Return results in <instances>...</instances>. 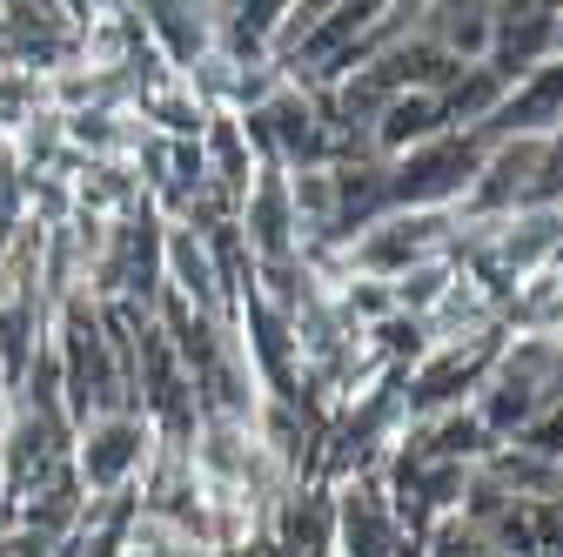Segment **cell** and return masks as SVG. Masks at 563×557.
<instances>
[{
  "label": "cell",
  "mask_w": 563,
  "mask_h": 557,
  "mask_svg": "<svg viewBox=\"0 0 563 557\" xmlns=\"http://www.w3.org/2000/svg\"><path fill=\"white\" fill-rule=\"evenodd\" d=\"M537 208H563V128L543 142V168H537Z\"/></svg>",
  "instance_id": "14"
},
{
  "label": "cell",
  "mask_w": 563,
  "mask_h": 557,
  "mask_svg": "<svg viewBox=\"0 0 563 557\" xmlns=\"http://www.w3.org/2000/svg\"><path fill=\"white\" fill-rule=\"evenodd\" d=\"M556 61H563V8H556Z\"/></svg>",
  "instance_id": "16"
},
{
  "label": "cell",
  "mask_w": 563,
  "mask_h": 557,
  "mask_svg": "<svg viewBox=\"0 0 563 557\" xmlns=\"http://www.w3.org/2000/svg\"><path fill=\"white\" fill-rule=\"evenodd\" d=\"M489 0H437V8H422L416 14V34L430 41L443 61H456V67H483V54H489Z\"/></svg>",
  "instance_id": "9"
},
{
  "label": "cell",
  "mask_w": 563,
  "mask_h": 557,
  "mask_svg": "<svg viewBox=\"0 0 563 557\" xmlns=\"http://www.w3.org/2000/svg\"><path fill=\"white\" fill-rule=\"evenodd\" d=\"M329 498H335V557H402L409 537L396 524V504H389L376 470L329 483Z\"/></svg>",
  "instance_id": "5"
},
{
  "label": "cell",
  "mask_w": 563,
  "mask_h": 557,
  "mask_svg": "<svg viewBox=\"0 0 563 557\" xmlns=\"http://www.w3.org/2000/svg\"><path fill=\"white\" fill-rule=\"evenodd\" d=\"M543 396H550V403H563V329H556V342H550V376H543Z\"/></svg>",
  "instance_id": "15"
},
{
  "label": "cell",
  "mask_w": 563,
  "mask_h": 557,
  "mask_svg": "<svg viewBox=\"0 0 563 557\" xmlns=\"http://www.w3.org/2000/svg\"><path fill=\"white\" fill-rule=\"evenodd\" d=\"M422 557H504V550L489 544L483 531H470L463 517H443L430 537H422Z\"/></svg>",
  "instance_id": "12"
},
{
  "label": "cell",
  "mask_w": 563,
  "mask_h": 557,
  "mask_svg": "<svg viewBox=\"0 0 563 557\" xmlns=\"http://www.w3.org/2000/svg\"><path fill=\"white\" fill-rule=\"evenodd\" d=\"M556 128H563V61L523 75V81L497 101V114L476 128V142H483V149H497V142H550Z\"/></svg>",
  "instance_id": "7"
},
{
  "label": "cell",
  "mask_w": 563,
  "mask_h": 557,
  "mask_svg": "<svg viewBox=\"0 0 563 557\" xmlns=\"http://www.w3.org/2000/svg\"><path fill=\"white\" fill-rule=\"evenodd\" d=\"M463 222L437 216V208H389L376 229H363L356 242L342 249V275H363V283H402L409 269H430V262H456Z\"/></svg>",
  "instance_id": "1"
},
{
  "label": "cell",
  "mask_w": 563,
  "mask_h": 557,
  "mask_svg": "<svg viewBox=\"0 0 563 557\" xmlns=\"http://www.w3.org/2000/svg\"><path fill=\"white\" fill-rule=\"evenodd\" d=\"M510 444H517L523 457H537V463H550V470H556V463H563V403H550L537 424H530V430H517Z\"/></svg>",
  "instance_id": "13"
},
{
  "label": "cell",
  "mask_w": 563,
  "mask_h": 557,
  "mask_svg": "<svg viewBox=\"0 0 563 557\" xmlns=\"http://www.w3.org/2000/svg\"><path fill=\"white\" fill-rule=\"evenodd\" d=\"M155 430L141 409H108L95 424L75 430V450H67V470H75V491L81 504H108V498H128L141 491V477L155 463Z\"/></svg>",
  "instance_id": "2"
},
{
  "label": "cell",
  "mask_w": 563,
  "mask_h": 557,
  "mask_svg": "<svg viewBox=\"0 0 563 557\" xmlns=\"http://www.w3.org/2000/svg\"><path fill=\"white\" fill-rule=\"evenodd\" d=\"M483 155L489 149L476 142V134H437V142L383 162L389 168V208H437V216H456L463 195L483 175Z\"/></svg>",
  "instance_id": "4"
},
{
  "label": "cell",
  "mask_w": 563,
  "mask_h": 557,
  "mask_svg": "<svg viewBox=\"0 0 563 557\" xmlns=\"http://www.w3.org/2000/svg\"><path fill=\"white\" fill-rule=\"evenodd\" d=\"M141 34H148L155 61L168 75H195V67L216 61V8H188V0H148L141 8Z\"/></svg>",
  "instance_id": "8"
},
{
  "label": "cell",
  "mask_w": 563,
  "mask_h": 557,
  "mask_svg": "<svg viewBox=\"0 0 563 557\" xmlns=\"http://www.w3.org/2000/svg\"><path fill=\"white\" fill-rule=\"evenodd\" d=\"M504 336H510V323L483 329V336H463V342H430V357L402 376V409H409V424H430V416L470 409L476 390L489 383V370H497V357H504Z\"/></svg>",
  "instance_id": "3"
},
{
  "label": "cell",
  "mask_w": 563,
  "mask_h": 557,
  "mask_svg": "<svg viewBox=\"0 0 563 557\" xmlns=\"http://www.w3.org/2000/svg\"><path fill=\"white\" fill-rule=\"evenodd\" d=\"M556 61V8L550 0H504L497 14H489V54L483 67L497 75L504 88H517L523 75Z\"/></svg>",
  "instance_id": "6"
},
{
  "label": "cell",
  "mask_w": 563,
  "mask_h": 557,
  "mask_svg": "<svg viewBox=\"0 0 563 557\" xmlns=\"http://www.w3.org/2000/svg\"><path fill=\"white\" fill-rule=\"evenodd\" d=\"M27 222V168L14 155V142H0V242Z\"/></svg>",
  "instance_id": "11"
},
{
  "label": "cell",
  "mask_w": 563,
  "mask_h": 557,
  "mask_svg": "<svg viewBox=\"0 0 563 557\" xmlns=\"http://www.w3.org/2000/svg\"><path fill=\"white\" fill-rule=\"evenodd\" d=\"M437 134H456V128H450V114H443V95L402 88V95L376 114L369 149H376V162H396V155H409V149H422V142H437Z\"/></svg>",
  "instance_id": "10"
}]
</instances>
